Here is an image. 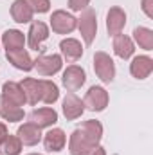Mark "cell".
I'll return each mask as SVG.
<instances>
[{
    "label": "cell",
    "mask_w": 153,
    "mask_h": 155,
    "mask_svg": "<svg viewBox=\"0 0 153 155\" xmlns=\"http://www.w3.org/2000/svg\"><path fill=\"white\" fill-rule=\"evenodd\" d=\"M103 135V124L96 119L85 121L79 128H76L69 141V152L70 155H90L101 141Z\"/></svg>",
    "instance_id": "obj_1"
},
{
    "label": "cell",
    "mask_w": 153,
    "mask_h": 155,
    "mask_svg": "<svg viewBox=\"0 0 153 155\" xmlns=\"http://www.w3.org/2000/svg\"><path fill=\"white\" fill-rule=\"evenodd\" d=\"M20 87L24 88L29 105H38L40 101H41V103H47V105H52V103L60 97L58 87H56L52 81H49V79L25 78V79L20 83Z\"/></svg>",
    "instance_id": "obj_2"
},
{
    "label": "cell",
    "mask_w": 153,
    "mask_h": 155,
    "mask_svg": "<svg viewBox=\"0 0 153 155\" xmlns=\"http://www.w3.org/2000/svg\"><path fill=\"white\" fill-rule=\"evenodd\" d=\"M77 27H79V33L85 40L86 45H90L94 38H96V33H97V20H96V11L86 7L83 9L81 13V18L77 20Z\"/></svg>",
    "instance_id": "obj_3"
},
{
    "label": "cell",
    "mask_w": 153,
    "mask_h": 155,
    "mask_svg": "<svg viewBox=\"0 0 153 155\" xmlns=\"http://www.w3.org/2000/svg\"><path fill=\"white\" fill-rule=\"evenodd\" d=\"M94 71L97 78L105 83H110L114 81V76H115V65H114V60L106 54V52H101L97 51L94 54Z\"/></svg>",
    "instance_id": "obj_4"
},
{
    "label": "cell",
    "mask_w": 153,
    "mask_h": 155,
    "mask_svg": "<svg viewBox=\"0 0 153 155\" xmlns=\"http://www.w3.org/2000/svg\"><path fill=\"white\" fill-rule=\"evenodd\" d=\"M83 105L90 112H101L108 105V92L103 87H90V90L85 94Z\"/></svg>",
    "instance_id": "obj_5"
},
{
    "label": "cell",
    "mask_w": 153,
    "mask_h": 155,
    "mask_svg": "<svg viewBox=\"0 0 153 155\" xmlns=\"http://www.w3.org/2000/svg\"><path fill=\"white\" fill-rule=\"evenodd\" d=\"M76 25H77V18H74L67 11L60 9V11H54L52 16H50V27L58 35H69L76 29Z\"/></svg>",
    "instance_id": "obj_6"
},
{
    "label": "cell",
    "mask_w": 153,
    "mask_h": 155,
    "mask_svg": "<svg viewBox=\"0 0 153 155\" xmlns=\"http://www.w3.org/2000/svg\"><path fill=\"white\" fill-rule=\"evenodd\" d=\"M33 69L38 71L40 76H52L61 69V56L58 54H41L33 61Z\"/></svg>",
    "instance_id": "obj_7"
},
{
    "label": "cell",
    "mask_w": 153,
    "mask_h": 155,
    "mask_svg": "<svg viewBox=\"0 0 153 155\" xmlns=\"http://www.w3.org/2000/svg\"><path fill=\"white\" fill-rule=\"evenodd\" d=\"M85 79H86L85 71H83L81 67H77V65H70V67H67L65 72H63V78H61L65 88L70 90V92H74V90H77V88H81V87L85 85Z\"/></svg>",
    "instance_id": "obj_8"
},
{
    "label": "cell",
    "mask_w": 153,
    "mask_h": 155,
    "mask_svg": "<svg viewBox=\"0 0 153 155\" xmlns=\"http://www.w3.org/2000/svg\"><path fill=\"white\" fill-rule=\"evenodd\" d=\"M49 38V27L43 24V22H33L31 24V29H29V36H27V41H29V47L33 51H43L41 43Z\"/></svg>",
    "instance_id": "obj_9"
},
{
    "label": "cell",
    "mask_w": 153,
    "mask_h": 155,
    "mask_svg": "<svg viewBox=\"0 0 153 155\" xmlns=\"http://www.w3.org/2000/svg\"><path fill=\"white\" fill-rule=\"evenodd\" d=\"M126 25V13L121 9V7H110L108 15H106V29H108V35H121V31L124 29Z\"/></svg>",
    "instance_id": "obj_10"
},
{
    "label": "cell",
    "mask_w": 153,
    "mask_h": 155,
    "mask_svg": "<svg viewBox=\"0 0 153 155\" xmlns=\"http://www.w3.org/2000/svg\"><path fill=\"white\" fill-rule=\"evenodd\" d=\"M16 137L20 139L22 144H25V146H34V144H38L40 141H41V128H38V126L33 124V123H24V124L18 128Z\"/></svg>",
    "instance_id": "obj_11"
},
{
    "label": "cell",
    "mask_w": 153,
    "mask_h": 155,
    "mask_svg": "<svg viewBox=\"0 0 153 155\" xmlns=\"http://www.w3.org/2000/svg\"><path fill=\"white\" fill-rule=\"evenodd\" d=\"M58 121V114L54 108H38L29 114V123L36 124L38 128H49Z\"/></svg>",
    "instance_id": "obj_12"
},
{
    "label": "cell",
    "mask_w": 153,
    "mask_h": 155,
    "mask_svg": "<svg viewBox=\"0 0 153 155\" xmlns=\"http://www.w3.org/2000/svg\"><path fill=\"white\" fill-rule=\"evenodd\" d=\"M85 112V105L83 101L77 97L76 94L69 92L63 99V116L67 117L69 121H74L77 117H81V114Z\"/></svg>",
    "instance_id": "obj_13"
},
{
    "label": "cell",
    "mask_w": 153,
    "mask_h": 155,
    "mask_svg": "<svg viewBox=\"0 0 153 155\" xmlns=\"http://www.w3.org/2000/svg\"><path fill=\"white\" fill-rule=\"evenodd\" d=\"M2 97L9 99L11 103H15V105H18V107H24V105L27 103V97H25L24 88L20 87V83H15V81H7V83H4Z\"/></svg>",
    "instance_id": "obj_14"
},
{
    "label": "cell",
    "mask_w": 153,
    "mask_h": 155,
    "mask_svg": "<svg viewBox=\"0 0 153 155\" xmlns=\"http://www.w3.org/2000/svg\"><path fill=\"white\" fill-rule=\"evenodd\" d=\"M151 71H153V60L150 56H137V58H133V61L130 65L132 76L137 78V79H146L151 74Z\"/></svg>",
    "instance_id": "obj_15"
},
{
    "label": "cell",
    "mask_w": 153,
    "mask_h": 155,
    "mask_svg": "<svg viewBox=\"0 0 153 155\" xmlns=\"http://www.w3.org/2000/svg\"><path fill=\"white\" fill-rule=\"evenodd\" d=\"M33 15H34V11H33V7L29 5L27 0H15L13 2V5H11V16H13L15 22L27 24V22L33 20Z\"/></svg>",
    "instance_id": "obj_16"
},
{
    "label": "cell",
    "mask_w": 153,
    "mask_h": 155,
    "mask_svg": "<svg viewBox=\"0 0 153 155\" xmlns=\"http://www.w3.org/2000/svg\"><path fill=\"white\" fill-rule=\"evenodd\" d=\"M5 58L9 60V63L15 67V69H20V71H31L34 65H33V60L29 56L27 51L20 49V51H7L5 52Z\"/></svg>",
    "instance_id": "obj_17"
},
{
    "label": "cell",
    "mask_w": 153,
    "mask_h": 155,
    "mask_svg": "<svg viewBox=\"0 0 153 155\" xmlns=\"http://www.w3.org/2000/svg\"><path fill=\"white\" fill-rule=\"evenodd\" d=\"M60 49H61L63 58H65L69 63H74V61H77V60L83 56V47H81V43H79L76 38L61 40Z\"/></svg>",
    "instance_id": "obj_18"
},
{
    "label": "cell",
    "mask_w": 153,
    "mask_h": 155,
    "mask_svg": "<svg viewBox=\"0 0 153 155\" xmlns=\"http://www.w3.org/2000/svg\"><path fill=\"white\" fill-rule=\"evenodd\" d=\"M65 141H67V137H65V132L61 128H52L43 137L45 150H49V152H60V150H63Z\"/></svg>",
    "instance_id": "obj_19"
},
{
    "label": "cell",
    "mask_w": 153,
    "mask_h": 155,
    "mask_svg": "<svg viewBox=\"0 0 153 155\" xmlns=\"http://www.w3.org/2000/svg\"><path fill=\"white\" fill-rule=\"evenodd\" d=\"M0 116L4 117L5 121H9V123H16V121L24 119V110L18 105L11 103L9 99L0 96Z\"/></svg>",
    "instance_id": "obj_20"
},
{
    "label": "cell",
    "mask_w": 153,
    "mask_h": 155,
    "mask_svg": "<svg viewBox=\"0 0 153 155\" xmlns=\"http://www.w3.org/2000/svg\"><path fill=\"white\" fill-rule=\"evenodd\" d=\"M133 51H135V47H133V41L130 36H126V35H115L114 36V52L119 58L128 60L133 54Z\"/></svg>",
    "instance_id": "obj_21"
},
{
    "label": "cell",
    "mask_w": 153,
    "mask_h": 155,
    "mask_svg": "<svg viewBox=\"0 0 153 155\" xmlns=\"http://www.w3.org/2000/svg\"><path fill=\"white\" fill-rule=\"evenodd\" d=\"M2 43L5 47V52L7 51H20V49H24L25 36H24V33H20L16 29H9L2 35Z\"/></svg>",
    "instance_id": "obj_22"
},
{
    "label": "cell",
    "mask_w": 153,
    "mask_h": 155,
    "mask_svg": "<svg viewBox=\"0 0 153 155\" xmlns=\"http://www.w3.org/2000/svg\"><path fill=\"white\" fill-rule=\"evenodd\" d=\"M133 38L139 43L141 49L144 51H151L153 49V31L148 27H137L133 31Z\"/></svg>",
    "instance_id": "obj_23"
},
{
    "label": "cell",
    "mask_w": 153,
    "mask_h": 155,
    "mask_svg": "<svg viewBox=\"0 0 153 155\" xmlns=\"http://www.w3.org/2000/svg\"><path fill=\"white\" fill-rule=\"evenodd\" d=\"M22 143L16 135H7L5 141L0 144V155H20Z\"/></svg>",
    "instance_id": "obj_24"
},
{
    "label": "cell",
    "mask_w": 153,
    "mask_h": 155,
    "mask_svg": "<svg viewBox=\"0 0 153 155\" xmlns=\"http://www.w3.org/2000/svg\"><path fill=\"white\" fill-rule=\"evenodd\" d=\"M29 5L33 7L34 13H47L50 9V2L49 0H27Z\"/></svg>",
    "instance_id": "obj_25"
},
{
    "label": "cell",
    "mask_w": 153,
    "mask_h": 155,
    "mask_svg": "<svg viewBox=\"0 0 153 155\" xmlns=\"http://www.w3.org/2000/svg\"><path fill=\"white\" fill-rule=\"evenodd\" d=\"M88 4H90V0H69V7L72 11H83L88 7Z\"/></svg>",
    "instance_id": "obj_26"
},
{
    "label": "cell",
    "mask_w": 153,
    "mask_h": 155,
    "mask_svg": "<svg viewBox=\"0 0 153 155\" xmlns=\"http://www.w3.org/2000/svg\"><path fill=\"white\" fill-rule=\"evenodd\" d=\"M142 11L146 13L148 18H153V0H142Z\"/></svg>",
    "instance_id": "obj_27"
},
{
    "label": "cell",
    "mask_w": 153,
    "mask_h": 155,
    "mask_svg": "<svg viewBox=\"0 0 153 155\" xmlns=\"http://www.w3.org/2000/svg\"><path fill=\"white\" fill-rule=\"evenodd\" d=\"M7 135H9V134H7V128H5V124H2V123H0V144L5 141V137H7Z\"/></svg>",
    "instance_id": "obj_28"
},
{
    "label": "cell",
    "mask_w": 153,
    "mask_h": 155,
    "mask_svg": "<svg viewBox=\"0 0 153 155\" xmlns=\"http://www.w3.org/2000/svg\"><path fill=\"white\" fill-rule=\"evenodd\" d=\"M90 155H106V152H105V148L97 146V148H96V150H94V152H92Z\"/></svg>",
    "instance_id": "obj_29"
},
{
    "label": "cell",
    "mask_w": 153,
    "mask_h": 155,
    "mask_svg": "<svg viewBox=\"0 0 153 155\" xmlns=\"http://www.w3.org/2000/svg\"><path fill=\"white\" fill-rule=\"evenodd\" d=\"M29 155H40V153H29Z\"/></svg>",
    "instance_id": "obj_30"
}]
</instances>
